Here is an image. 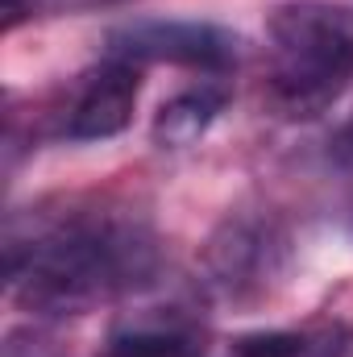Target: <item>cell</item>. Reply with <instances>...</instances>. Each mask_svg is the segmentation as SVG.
Returning a JSON list of instances; mask_svg holds the SVG:
<instances>
[{"label": "cell", "mask_w": 353, "mask_h": 357, "mask_svg": "<svg viewBox=\"0 0 353 357\" xmlns=\"http://www.w3.org/2000/svg\"><path fill=\"white\" fill-rule=\"evenodd\" d=\"M158 270V241L129 212H67L29 241H8V291L38 316H84L137 291Z\"/></svg>", "instance_id": "obj_1"}, {"label": "cell", "mask_w": 353, "mask_h": 357, "mask_svg": "<svg viewBox=\"0 0 353 357\" xmlns=\"http://www.w3.org/2000/svg\"><path fill=\"white\" fill-rule=\"evenodd\" d=\"M274 104L287 116L324 112L353 75V13L329 0H291L266 17Z\"/></svg>", "instance_id": "obj_2"}, {"label": "cell", "mask_w": 353, "mask_h": 357, "mask_svg": "<svg viewBox=\"0 0 353 357\" xmlns=\"http://www.w3.org/2000/svg\"><path fill=\"white\" fill-rule=\"evenodd\" d=\"M104 46H108V59H125L137 67L171 63V67H191L208 75H225L246 59V38L212 21H129L108 29Z\"/></svg>", "instance_id": "obj_3"}, {"label": "cell", "mask_w": 353, "mask_h": 357, "mask_svg": "<svg viewBox=\"0 0 353 357\" xmlns=\"http://www.w3.org/2000/svg\"><path fill=\"white\" fill-rule=\"evenodd\" d=\"M287 237L270 216L229 212L200 250L204 287L220 299H250L283 270Z\"/></svg>", "instance_id": "obj_4"}, {"label": "cell", "mask_w": 353, "mask_h": 357, "mask_svg": "<svg viewBox=\"0 0 353 357\" xmlns=\"http://www.w3.org/2000/svg\"><path fill=\"white\" fill-rule=\"evenodd\" d=\"M142 91V67L125 59H104L75 96L67 112V137L71 142H104L129 129L133 108Z\"/></svg>", "instance_id": "obj_5"}, {"label": "cell", "mask_w": 353, "mask_h": 357, "mask_svg": "<svg viewBox=\"0 0 353 357\" xmlns=\"http://www.w3.org/2000/svg\"><path fill=\"white\" fill-rule=\"evenodd\" d=\"M225 100H229V91L216 88V84H200V88H187L179 96H171L154 112V125H150L154 146L158 150H187V146H195L212 129V121L220 116Z\"/></svg>", "instance_id": "obj_6"}, {"label": "cell", "mask_w": 353, "mask_h": 357, "mask_svg": "<svg viewBox=\"0 0 353 357\" xmlns=\"http://www.w3.org/2000/svg\"><path fill=\"white\" fill-rule=\"evenodd\" d=\"M108 357H195V333L175 312L133 316L112 333Z\"/></svg>", "instance_id": "obj_7"}, {"label": "cell", "mask_w": 353, "mask_h": 357, "mask_svg": "<svg viewBox=\"0 0 353 357\" xmlns=\"http://www.w3.org/2000/svg\"><path fill=\"white\" fill-rule=\"evenodd\" d=\"M333 154H337V158H350V162H353V112H350V121L337 129V137H333Z\"/></svg>", "instance_id": "obj_8"}, {"label": "cell", "mask_w": 353, "mask_h": 357, "mask_svg": "<svg viewBox=\"0 0 353 357\" xmlns=\"http://www.w3.org/2000/svg\"><path fill=\"white\" fill-rule=\"evenodd\" d=\"M50 8H96V4H117V0H46Z\"/></svg>", "instance_id": "obj_9"}]
</instances>
